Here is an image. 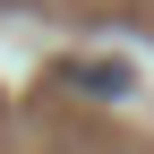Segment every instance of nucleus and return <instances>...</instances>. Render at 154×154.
I'll return each instance as SVG.
<instances>
[{
  "mask_svg": "<svg viewBox=\"0 0 154 154\" xmlns=\"http://www.w3.org/2000/svg\"><path fill=\"white\" fill-rule=\"evenodd\" d=\"M69 77H77V86H94V94H128V69H120V60H77Z\"/></svg>",
  "mask_w": 154,
  "mask_h": 154,
  "instance_id": "1",
  "label": "nucleus"
}]
</instances>
